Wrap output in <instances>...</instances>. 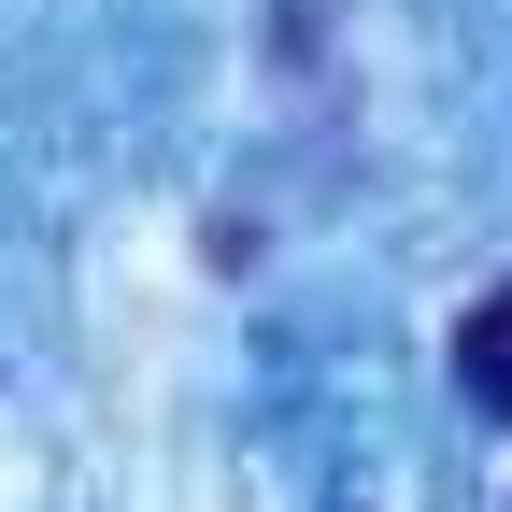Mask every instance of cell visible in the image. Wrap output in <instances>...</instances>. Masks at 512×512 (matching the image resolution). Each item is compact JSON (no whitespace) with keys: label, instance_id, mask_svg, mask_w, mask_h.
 <instances>
[{"label":"cell","instance_id":"cell-1","mask_svg":"<svg viewBox=\"0 0 512 512\" xmlns=\"http://www.w3.org/2000/svg\"><path fill=\"white\" fill-rule=\"evenodd\" d=\"M456 384H470V413H512V285L470 299V328H456Z\"/></svg>","mask_w":512,"mask_h":512}]
</instances>
